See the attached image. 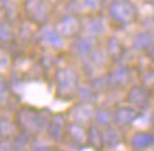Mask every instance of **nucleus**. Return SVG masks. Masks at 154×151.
<instances>
[{
  "label": "nucleus",
  "instance_id": "f257e3e1",
  "mask_svg": "<svg viewBox=\"0 0 154 151\" xmlns=\"http://www.w3.org/2000/svg\"><path fill=\"white\" fill-rule=\"evenodd\" d=\"M19 124L24 130L27 131H34V130H42V128L48 126L50 123H47V120L42 119L41 114H38L37 112H34L31 109H23L21 112H19L17 116Z\"/></svg>",
  "mask_w": 154,
  "mask_h": 151
},
{
  "label": "nucleus",
  "instance_id": "f03ea898",
  "mask_svg": "<svg viewBox=\"0 0 154 151\" xmlns=\"http://www.w3.org/2000/svg\"><path fill=\"white\" fill-rule=\"evenodd\" d=\"M57 86H58V93L69 96L76 89V78L71 71H61L57 75Z\"/></svg>",
  "mask_w": 154,
  "mask_h": 151
},
{
  "label": "nucleus",
  "instance_id": "7ed1b4c3",
  "mask_svg": "<svg viewBox=\"0 0 154 151\" xmlns=\"http://www.w3.org/2000/svg\"><path fill=\"white\" fill-rule=\"evenodd\" d=\"M130 144L134 150H146L150 146H154V134L149 131H140L136 133L131 137Z\"/></svg>",
  "mask_w": 154,
  "mask_h": 151
},
{
  "label": "nucleus",
  "instance_id": "20e7f679",
  "mask_svg": "<svg viewBox=\"0 0 154 151\" xmlns=\"http://www.w3.org/2000/svg\"><path fill=\"white\" fill-rule=\"evenodd\" d=\"M127 99L137 107H146L149 104V92L141 86H134L130 89Z\"/></svg>",
  "mask_w": 154,
  "mask_h": 151
},
{
  "label": "nucleus",
  "instance_id": "39448f33",
  "mask_svg": "<svg viewBox=\"0 0 154 151\" xmlns=\"http://www.w3.org/2000/svg\"><path fill=\"white\" fill-rule=\"evenodd\" d=\"M65 120L64 117H61V116H55V117L52 119L50 124H48V133H50V136L52 138H55V140H60L61 137L64 136V133H65Z\"/></svg>",
  "mask_w": 154,
  "mask_h": 151
},
{
  "label": "nucleus",
  "instance_id": "423d86ee",
  "mask_svg": "<svg viewBox=\"0 0 154 151\" xmlns=\"http://www.w3.org/2000/svg\"><path fill=\"white\" fill-rule=\"evenodd\" d=\"M136 117V110L133 107H127V106H123V107H119L115 113V120H116L119 124H130Z\"/></svg>",
  "mask_w": 154,
  "mask_h": 151
},
{
  "label": "nucleus",
  "instance_id": "0eeeda50",
  "mask_svg": "<svg viewBox=\"0 0 154 151\" xmlns=\"http://www.w3.org/2000/svg\"><path fill=\"white\" fill-rule=\"evenodd\" d=\"M86 134H88V141L91 143V146L98 147L103 143V134L99 131L98 127L91 126V127L88 128V133H86Z\"/></svg>",
  "mask_w": 154,
  "mask_h": 151
},
{
  "label": "nucleus",
  "instance_id": "6e6552de",
  "mask_svg": "<svg viewBox=\"0 0 154 151\" xmlns=\"http://www.w3.org/2000/svg\"><path fill=\"white\" fill-rule=\"evenodd\" d=\"M66 131L72 136V138L76 143H84L85 140H88V134H85L84 128H81V126H78V124H71L66 128Z\"/></svg>",
  "mask_w": 154,
  "mask_h": 151
},
{
  "label": "nucleus",
  "instance_id": "1a4fd4ad",
  "mask_svg": "<svg viewBox=\"0 0 154 151\" xmlns=\"http://www.w3.org/2000/svg\"><path fill=\"white\" fill-rule=\"evenodd\" d=\"M129 7V5L127 3H116V5L112 7V11H113V16L116 17V19L119 20H127L129 17H130V14H127V13H125V9H127Z\"/></svg>",
  "mask_w": 154,
  "mask_h": 151
},
{
  "label": "nucleus",
  "instance_id": "9d476101",
  "mask_svg": "<svg viewBox=\"0 0 154 151\" xmlns=\"http://www.w3.org/2000/svg\"><path fill=\"white\" fill-rule=\"evenodd\" d=\"M119 141V134L115 128H107L106 131L103 133V143H106V144H116Z\"/></svg>",
  "mask_w": 154,
  "mask_h": 151
},
{
  "label": "nucleus",
  "instance_id": "9b49d317",
  "mask_svg": "<svg viewBox=\"0 0 154 151\" xmlns=\"http://www.w3.org/2000/svg\"><path fill=\"white\" fill-rule=\"evenodd\" d=\"M110 113L109 112H106V110H99L98 114H96V122H98V124H102V126H105V124H107L109 123V120H110Z\"/></svg>",
  "mask_w": 154,
  "mask_h": 151
},
{
  "label": "nucleus",
  "instance_id": "f8f14e48",
  "mask_svg": "<svg viewBox=\"0 0 154 151\" xmlns=\"http://www.w3.org/2000/svg\"><path fill=\"white\" fill-rule=\"evenodd\" d=\"M153 123H154V116H153Z\"/></svg>",
  "mask_w": 154,
  "mask_h": 151
}]
</instances>
